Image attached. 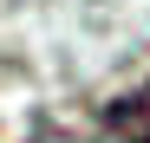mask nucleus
I'll list each match as a JSON object with an SVG mask.
<instances>
[{"instance_id":"f257e3e1","label":"nucleus","mask_w":150,"mask_h":143,"mask_svg":"<svg viewBox=\"0 0 150 143\" xmlns=\"http://www.w3.org/2000/svg\"><path fill=\"white\" fill-rule=\"evenodd\" d=\"M105 137L111 143H150V78L105 111Z\"/></svg>"},{"instance_id":"f03ea898","label":"nucleus","mask_w":150,"mask_h":143,"mask_svg":"<svg viewBox=\"0 0 150 143\" xmlns=\"http://www.w3.org/2000/svg\"><path fill=\"white\" fill-rule=\"evenodd\" d=\"M26 143H85V137H72L65 124H52V117H39V124L26 130Z\"/></svg>"}]
</instances>
